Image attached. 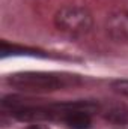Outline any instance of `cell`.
Here are the masks:
<instances>
[{
  "label": "cell",
  "instance_id": "6da1fadb",
  "mask_svg": "<svg viewBox=\"0 0 128 129\" xmlns=\"http://www.w3.org/2000/svg\"><path fill=\"white\" fill-rule=\"evenodd\" d=\"M6 83L14 89L29 93H48L62 90L80 83L77 75L60 74V72H17L6 78Z\"/></svg>",
  "mask_w": 128,
  "mask_h": 129
},
{
  "label": "cell",
  "instance_id": "7a4b0ae2",
  "mask_svg": "<svg viewBox=\"0 0 128 129\" xmlns=\"http://www.w3.org/2000/svg\"><path fill=\"white\" fill-rule=\"evenodd\" d=\"M54 24L60 32L69 36H83L91 32L94 20L89 9L77 5H66L54 15Z\"/></svg>",
  "mask_w": 128,
  "mask_h": 129
},
{
  "label": "cell",
  "instance_id": "3957f363",
  "mask_svg": "<svg viewBox=\"0 0 128 129\" xmlns=\"http://www.w3.org/2000/svg\"><path fill=\"white\" fill-rule=\"evenodd\" d=\"M107 32L118 42H128V11H121L107 20Z\"/></svg>",
  "mask_w": 128,
  "mask_h": 129
},
{
  "label": "cell",
  "instance_id": "277c9868",
  "mask_svg": "<svg viewBox=\"0 0 128 129\" xmlns=\"http://www.w3.org/2000/svg\"><path fill=\"white\" fill-rule=\"evenodd\" d=\"M99 114L116 125H128V105L122 102H105L98 108Z\"/></svg>",
  "mask_w": 128,
  "mask_h": 129
},
{
  "label": "cell",
  "instance_id": "5b68a950",
  "mask_svg": "<svg viewBox=\"0 0 128 129\" xmlns=\"http://www.w3.org/2000/svg\"><path fill=\"white\" fill-rule=\"evenodd\" d=\"M0 51H2V57H6V56H21V54H30V56H42V57H45V54H42L38 50L27 48V47H18V45H9L6 42H2Z\"/></svg>",
  "mask_w": 128,
  "mask_h": 129
},
{
  "label": "cell",
  "instance_id": "8992f818",
  "mask_svg": "<svg viewBox=\"0 0 128 129\" xmlns=\"http://www.w3.org/2000/svg\"><path fill=\"white\" fill-rule=\"evenodd\" d=\"M112 89L116 93L128 98V80H115V81H112Z\"/></svg>",
  "mask_w": 128,
  "mask_h": 129
},
{
  "label": "cell",
  "instance_id": "52a82bcc",
  "mask_svg": "<svg viewBox=\"0 0 128 129\" xmlns=\"http://www.w3.org/2000/svg\"><path fill=\"white\" fill-rule=\"evenodd\" d=\"M27 129H47V128L42 126V125H32V126H29Z\"/></svg>",
  "mask_w": 128,
  "mask_h": 129
}]
</instances>
